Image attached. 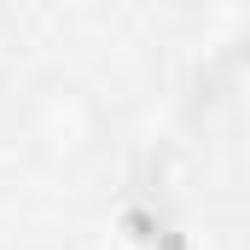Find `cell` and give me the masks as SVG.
Listing matches in <instances>:
<instances>
[{
    "instance_id": "cell-1",
    "label": "cell",
    "mask_w": 250,
    "mask_h": 250,
    "mask_svg": "<svg viewBox=\"0 0 250 250\" xmlns=\"http://www.w3.org/2000/svg\"><path fill=\"white\" fill-rule=\"evenodd\" d=\"M18 134H23V151L35 163L82 169L105 146V105L93 87H82L70 76H41L18 105Z\"/></svg>"
}]
</instances>
